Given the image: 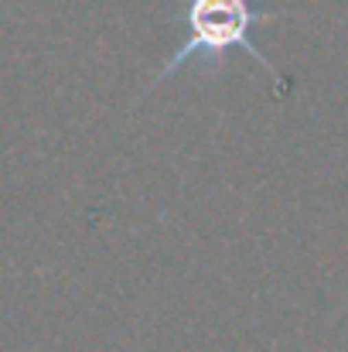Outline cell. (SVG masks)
<instances>
[{"label": "cell", "mask_w": 348, "mask_h": 352, "mask_svg": "<svg viewBox=\"0 0 348 352\" xmlns=\"http://www.w3.org/2000/svg\"><path fill=\"white\" fill-rule=\"evenodd\" d=\"M181 21L188 24V38L181 41V48L171 55V62L161 69V79H167L174 69L185 65V58H192L195 52H212V55H222L229 48H246L259 69H266L277 86H280V76L273 72L270 58L249 41V28L253 24H266L273 21V14H259L249 7V0H188V10L181 14Z\"/></svg>", "instance_id": "6da1fadb"}]
</instances>
